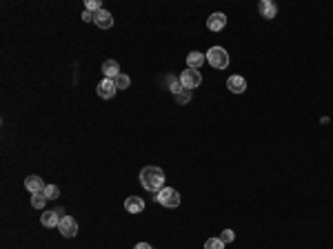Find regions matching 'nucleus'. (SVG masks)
<instances>
[{"instance_id": "1", "label": "nucleus", "mask_w": 333, "mask_h": 249, "mask_svg": "<svg viewBox=\"0 0 333 249\" xmlns=\"http://www.w3.org/2000/svg\"><path fill=\"white\" fill-rule=\"evenodd\" d=\"M140 185L147 191H153L158 194L160 189H165V171L160 167H145L140 171Z\"/></svg>"}, {"instance_id": "2", "label": "nucleus", "mask_w": 333, "mask_h": 249, "mask_svg": "<svg viewBox=\"0 0 333 249\" xmlns=\"http://www.w3.org/2000/svg\"><path fill=\"white\" fill-rule=\"evenodd\" d=\"M207 60L214 69H227L229 67V53L222 47H211L207 51Z\"/></svg>"}, {"instance_id": "3", "label": "nucleus", "mask_w": 333, "mask_h": 249, "mask_svg": "<svg viewBox=\"0 0 333 249\" xmlns=\"http://www.w3.org/2000/svg\"><path fill=\"white\" fill-rule=\"evenodd\" d=\"M156 200L160 202L162 207H166V209H173V207L180 205V194H178L173 187H165V189H160L156 194Z\"/></svg>"}, {"instance_id": "4", "label": "nucleus", "mask_w": 333, "mask_h": 249, "mask_svg": "<svg viewBox=\"0 0 333 249\" xmlns=\"http://www.w3.org/2000/svg\"><path fill=\"white\" fill-rule=\"evenodd\" d=\"M180 83H183L184 89H196V87L202 85V74L198 69H187L180 74Z\"/></svg>"}, {"instance_id": "5", "label": "nucleus", "mask_w": 333, "mask_h": 249, "mask_svg": "<svg viewBox=\"0 0 333 249\" xmlns=\"http://www.w3.org/2000/svg\"><path fill=\"white\" fill-rule=\"evenodd\" d=\"M96 91H98L100 98H104V100H109V98H114L116 91H118V87H116V83L111 78H102L98 83V87H96Z\"/></svg>"}, {"instance_id": "6", "label": "nucleus", "mask_w": 333, "mask_h": 249, "mask_svg": "<svg viewBox=\"0 0 333 249\" xmlns=\"http://www.w3.org/2000/svg\"><path fill=\"white\" fill-rule=\"evenodd\" d=\"M58 229H60V233H63L65 238H73V236L78 233V223H76V218L65 216L63 220H60V225H58Z\"/></svg>"}, {"instance_id": "7", "label": "nucleus", "mask_w": 333, "mask_h": 249, "mask_svg": "<svg viewBox=\"0 0 333 249\" xmlns=\"http://www.w3.org/2000/svg\"><path fill=\"white\" fill-rule=\"evenodd\" d=\"M207 27H209V32H222L224 27H227V16H224L222 11H216V14L209 16Z\"/></svg>"}, {"instance_id": "8", "label": "nucleus", "mask_w": 333, "mask_h": 249, "mask_svg": "<svg viewBox=\"0 0 333 249\" xmlns=\"http://www.w3.org/2000/svg\"><path fill=\"white\" fill-rule=\"evenodd\" d=\"M94 22L100 29H109V27H114V16H111L107 9H100L94 14Z\"/></svg>"}, {"instance_id": "9", "label": "nucleus", "mask_w": 333, "mask_h": 249, "mask_svg": "<svg viewBox=\"0 0 333 249\" xmlns=\"http://www.w3.org/2000/svg\"><path fill=\"white\" fill-rule=\"evenodd\" d=\"M25 187L29 194H40V191H45V183H42L40 176H27L25 178Z\"/></svg>"}, {"instance_id": "10", "label": "nucleus", "mask_w": 333, "mask_h": 249, "mask_svg": "<svg viewBox=\"0 0 333 249\" xmlns=\"http://www.w3.org/2000/svg\"><path fill=\"white\" fill-rule=\"evenodd\" d=\"M227 87H229V91H233V94H245L247 91V80L242 78V76H229Z\"/></svg>"}, {"instance_id": "11", "label": "nucleus", "mask_w": 333, "mask_h": 249, "mask_svg": "<svg viewBox=\"0 0 333 249\" xmlns=\"http://www.w3.org/2000/svg\"><path fill=\"white\" fill-rule=\"evenodd\" d=\"M102 74H104V78H111V80H116L118 78L122 71H120V65L116 63V60H104L102 63Z\"/></svg>"}, {"instance_id": "12", "label": "nucleus", "mask_w": 333, "mask_h": 249, "mask_svg": "<svg viewBox=\"0 0 333 249\" xmlns=\"http://www.w3.org/2000/svg\"><path fill=\"white\" fill-rule=\"evenodd\" d=\"M258 11L262 14V18H266V20H271V18H276L278 14V7L276 2H271V0H262L260 5H258Z\"/></svg>"}, {"instance_id": "13", "label": "nucleus", "mask_w": 333, "mask_h": 249, "mask_svg": "<svg viewBox=\"0 0 333 249\" xmlns=\"http://www.w3.org/2000/svg\"><path fill=\"white\" fill-rule=\"evenodd\" d=\"M125 209L129 214H140L142 209H145V200H142V198H138V196H129L125 200Z\"/></svg>"}, {"instance_id": "14", "label": "nucleus", "mask_w": 333, "mask_h": 249, "mask_svg": "<svg viewBox=\"0 0 333 249\" xmlns=\"http://www.w3.org/2000/svg\"><path fill=\"white\" fill-rule=\"evenodd\" d=\"M60 220H63V216H60L58 212H45L40 216V223L45 225V227H58Z\"/></svg>"}, {"instance_id": "15", "label": "nucleus", "mask_w": 333, "mask_h": 249, "mask_svg": "<svg viewBox=\"0 0 333 249\" xmlns=\"http://www.w3.org/2000/svg\"><path fill=\"white\" fill-rule=\"evenodd\" d=\"M204 60H207V56L204 53H200V51H191L187 56V67L189 69H200L204 65Z\"/></svg>"}, {"instance_id": "16", "label": "nucleus", "mask_w": 333, "mask_h": 249, "mask_svg": "<svg viewBox=\"0 0 333 249\" xmlns=\"http://www.w3.org/2000/svg\"><path fill=\"white\" fill-rule=\"evenodd\" d=\"M49 198L45 196V194H32V207H36V209H45V205H47Z\"/></svg>"}, {"instance_id": "17", "label": "nucleus", "mask_w": 333, "mask_h": 249, "mask_svg": "<svg viewBox=\"0 0 333 249\" xmlns=\"http://www.w3.org/2000/svg\"><path fill=\"white\" fill-rule=\"evenodd\" d=\"M114 83H116V87H118L120 91H122V89H129V85H131V80H129V76H127V74H120L118 78L114 80Z\"/></svg>"}, {"instance_id": "18", "label": "nucleus", "mask_w": 333, "mask_h": 249, "mask_svg": "<svg viewBox=\"0 0 333 249\" xmlns=\"http://www.w3.org/2000/svg\"><path fill=\"white\" fill-rule=\"evenodd\" d=\"M42 194H45V196H47L49 200H56V198L60 196V189H58L56 185H47V187H45V191H42Z\"/></svg>"}, {"instance_id": "19", "label": "nucleus", "mask_w": 333, "mask_h": 249, "mask_svg": "<svg viewBox=\"0 0 333 249\" xmlns=\"http://www.w3.org/2000/svg\"><path fill=\"white\" fill-rule=\"evenodd\" d=\"M102 7H100L98 0H87L84 2V11H89V14H96V11H100Z\"/></svg>"}, {"instance_id": "20", "label": "nucleus", "mask_w": 333, "mask_h": 249, "mask_svg": "<svg viewBox=\"0 0 333 249\" xmlns=\"http://www.w3.org/2000/svg\"><path fill=\"white\" fill-rule=\"evenodd\" d=\"M204 249H224V243L220 238H209L204 243Z\"/></svg>"}, {"instance_id": "21", "label": "nucleus", "mask_w": 333, "mask_h": 249, "mask_svg": "<svg viewBox=\"0 0 333 249\" xmlns=\"http://www.w3.org/2000/svg\"><path fill=\"white\" fill-rule=\"evenodd\" d=\"M176 100L180 102V105H187V102L191 100V89H183V91H180V94L176 96Z\"/></svg>"}, {"instance_id": "22", "label": "nucleus", "mask_w": 333, "mask_h": 249, "mask_svg": "<svg viewBox=\"0 0 333 249\" xmlns=\"http://www.w3.org/2000/svg\"><path fill=\"white\" fill-rule=\"evenodd\" d=\"M220 240H222L224 245H227V243H233V240H235V233H233V229H224V232L220 233Z\"/></svg>"}, {"instance_id": "23", "label": "nucleus", "mask_w": 333, "mask_h": 249, "mask_svg": "<svg viewBox=\"0 0 333 249\" xmlns=\"http://www.w3.org/2000/svg\"><path fill=\"white\" fill-rule=\"evenodd\" d=\"M183 89H184V87H183V83H180V80H176V78H173V83H171V85H169V91H171L173 96H178V94H180V91H183Z\"/></svg>"}, {"instance_id": "24", "label": "nucleus", "mask_w": 333, "mask_h": 249, "mask_svg": "<svg viewBox=\"0 0 333 249\" xmlns=\"http://www.w3.org/2000/svg\"><path fill=\"white\" fill-rule=\"evenodd\" d=\"M83 20H84V22H91V20H94V14H89V11H83Z\"/></svg>"}, {"instance_id": "25", "label": "nucleus", "mask_w": 333, "mask_h": 249, "mask_svg": "<svg viewBox=\"0 0 333 249\" xmlns=\"http://www.w3.org/2000/svg\"><path fill=\"white\" fill-rule=\"evenodd\" d=\"M133 249H151V245L149 243H138Z\"/></svg>"}]
</instances>
